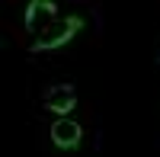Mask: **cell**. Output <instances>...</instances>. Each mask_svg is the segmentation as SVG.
<instances>
[{
	"mask_svg": "<svg viewBox=\"0 0 160 157\" xmlns=\"http://www.w3.org/2000/svg\"><path fill=\"white\" fill-rule=\"evenodd\" d=\"M51 141H55L58 148H64V151H74L80 144V125L61 115V119L51 125Z\"/></svg>",
	"mask_w": 160,
	"mask_h": 157,
	"instance_id": "obj_4",
	"label": "cell"
},
{
	"mask_svg": "<svg viewBox=\"0 0 160 157\" xmlns=\"http://www.w3.org/2000/svg\"><path fill=\"white\" fill-rule=\"evenodd\" d=\"M58 16V7L51 0H29L26 7V29L29 32H45Z\"/></svg>",
	"mask_w": 160,
	"mask_h": 157,
	"instance_id": "obj_2",
	"label": "cell"
},
{
	"mask_svg": "<svg viewBox=\"0 0 160 157\" xmlns=\"http://www.w3.org/2000/svg\"><path fill=\"white\" fill-rule=\"evenodd\" d=\"M80 29H83V16H64L61 23H51L45 32H38L32 51H55L61 45H68Z\"/></svg>",
	"mask_w": 160,
	"mask_h": 157,
	"instance_id": "obj_1",
	"label": "cell"
},
{
	"mask_svg": "<svg viewBox=\"0 0 160 157\" xmlns=\"http://www.w3.org/2000/svg\"><path fill=\"white\" fill-rule=\"evenodd\" d=\"M45 106H48L51 112H58V115H68V112L77 106V93H74V87H68V84L51 87L48 93H45Z\"/></svg>",
	"mask_w": 160,
	"mask_h": 157,
	"instance_id": "obj_3",
	"label": "cell"
}]
</instances>
